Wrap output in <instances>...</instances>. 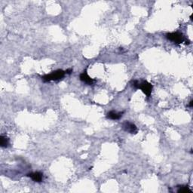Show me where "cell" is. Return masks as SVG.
<instances>
[{
    "label": "cell",
    "instance_id": "cell-1",
    "mask_svg": "<svg viewBox=\"0 0 193 193\" xmlns=\"http://www.w3.org/2000/svg\"><path fill=\"white\" fill-rule=\"evenodd\" d=\"M65 74V71L62 70V69H57V70L51 72L50 74H47V75L42 76V79L45 82H51V81H59L61 80L64 77Z\"/></svg>",
    "mask_w": 193,
    "mask_h": 193
},
{
    "label": "cell",
    "instance_id": "cell-2",
    "mask_svg": "<svg viewBox=\"0 0 193 193\" xmlns=\"http://www.w3.org/2000/svg\"><path fill=\"white\" fill-rule=\"evenodd\" d=\"M166 38H167V39L170 40V41L177 44H180L184 42H185L186 44L190 43V42H189V40H186V39L184 38L183 35L182 33H177V32H176V33H167V34H166Z\"/></svg>",
    "mask_w": 193,
    "mask_h": 193
},
{
    "label": "cell",
    "instance_id": "cell-3",
    "mask_svg": "<svg viewBox=\"0 0 193 193\" xmlns=\"http://www.w3.org/2000/svg\"><path fill=\"white\" fill-rule=\"evenodd\" d=\"M138 88L141 89L142 91L147 96V97H150L151 96L152 91V84L151 83L148 82L147 81H143L142 82H139Z\"/></svg>",
    "mask_w": 193,
    "mask_h": 193
},
{
    "label": "cell",
    "instance_id": "cell-4",
    "mask_svg": "<svg viewBox=\"0 0 193 193\" xmlns=\"http://www.w3.org/2000/svg\"><path fill=\"white\" fill-rule=\"evenodd\" d=\"M122 128L124 131L126 132H128L130 133H138V128L133 123L131 122V121H125L122 124Z\"/></svg>",
    "mask_w": 193,
    "mask_h": 193
},
{
    "label": "cell",
    "instance_id": "cell-5",
    "mask_svg": "<svg viewBox=\"0 0 193 193\" xmlns=\"http://www.w3.org/2000/svg\"><path fill=\"white\" fill-rule=\"evenodd\" d=\"M28 177H30L33 181L36 183H41L43 180V174L39 171L30 173L27 174Z\"/></svg>",
    "mask_w": 193,
    "mask_h": 193
},
{
    "label": "cell",
    "instance_id": "cell-6",
    "mask_svg": "<svg viewBox=\"0 0 193 193\" xmlns=\"http://www.w3.org/2000/svg\"><path fill=\"white\" fill-rule=\"evenodd\" d=\"M124 113L125 112H120V113H117V112H116V111H110L107 113L106 117H107V118H109V119H112V120H118L122 117Z\"/></svg>",
    "mask_w": 193,
    "mask_h": 193
},
{
    "label": "cell",
    "instance_id": "cell-7",
    "mask_svg": "<svg viewBox=\"0 0 193 193\" xmlns=\"http://www.w3.org/2000/svg\"><path fill=\"white\" fill-rule=\"evenodd\" d=\"M80 80L82 81V82L86 83L87 84H89V85H91V84H92L93 83H94V80L93 79H91L90 76L88 75L87 72H86V70L84 71V72H83L82 74L80 75Z\"/></svg>",
    "mask_w": 193,
    "mask_h": 193
},
{
    "label": "cell",
    "instance_id": "cell-8",
    "mask_svg": "<svg viewBox=\"0 0 193 193\" xmlns=\"http://www.w3.org/2000/svg\"><path fill=\"white\" fill-rule=\"evenodd\" d=\"M9 144V140L6 136L4 135H2L1 138H0V146L2 148H7Z\"/></svg>",
    "mask_w": 193,
    "mask_h": 193
},
{
    "label": "cell",
    "instance_id": "cell-9",
    "mask_svg": "<svg viewBox=\"0 0 193 193\" xmlns=\"http://www.w3.org/2000/svg\"><path fill=\"white\" fill-rule=\"evenodd\" d=\"M179 189L177 190V192L179 193H187V192H192V190L189 189V186H178Z\"/></svg>",
    "mask_w": 193,
    "mask_h": 193
},
{
    "label": "cell",
    "instance_id": "cell-10",
    "mask_svg": "<svg viewBox=\"0 0 193 193\" xmlns=\"http://www.w3.org/2000/svg\"><path fill=\"white\" fill-rule=\"evenodd\" d=\"M132 86H133V88H135L138 89V87H139V82L138 80H133L132 81Z\"/></svg>",
    "mask_w": 193,
    "mask_h": 193
},
{
    "label": "cell",
    "instance_id": "cell-11",
    "mask_svg": "<svg viewBox=\"0 0 193 193\" xmlns=\"http://www.w3.org/2000/svg\"><path fill=\"white\" fill-rule=\"evenodd\" d=\"M65 72L67 74H70L71 72H72V69H67Z\"/></svg>",
    "mask_w": 193,
    "mask_h": 193
},
{
    "label": "cell",
    "instance_id": "cell-12",
    "mask_svg": "<svg viewBox=\"0 0 193 193\" xmlns=\"http://www.w3.org/2000/svg\"><path fill=\"white\" fill-rule=\"evenodd\" d=\"M192 104H193V101H191L190 102H189V107H192Z\"/></svg>",
    "mask_w": 193,
    "mask_h": 193
}]
</instances>
